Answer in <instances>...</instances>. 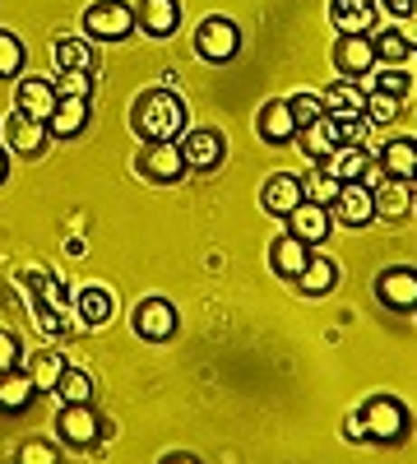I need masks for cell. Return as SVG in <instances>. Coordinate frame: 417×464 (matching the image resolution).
I'll use <instances>...</instances> for the list:
<instances>
[{
	"label": "cell",
	"mask_w": 417,
	"mask_h": 464,
	"mask_svg": "<svg viewBox=\"0 0 417 464\" xmlns=\"http://www.w3.org/2000/svg\"><path fill=\"white\" fill-rule=\"evenodd\" d=\"M135 334L148 343H167L176 334V306L167 297H144L135 306Z\"/></svg>",
	"instance_id": "cell-8"
},
{
	"label": "cell",
	"mask_w": 417,
	"mask_h": 464,
	"mask_svg": "<svg viewBox=\"0 0 417 464\" xmlns=\"http://www.w3.org/2000/svg\"><path fill=\"white\" fill-rule=\"evenodd\" d=\"M24 43L10 33V28H0V80H14V74L24 70Z\"/></svg>",
	"instance_id": "cell-35"
},
{
	"label": "cell",
	"mask_w": 417,
	"mask_h": 464,
	"mask_svg": "<svg viewBox=\"0 0 417 464\" xmlns=\"http://www.w3.org/2000/svg\"><path fill=\"white\" fill-rule=\"evenodd\" d=\"M320 102H325L329 116H338V121H353V116L366 111V89H357V80H344V74H338V84H329L320 93Z\"/></svg>",
	"instance_id": "cell-20"
},
{
	"label": "cell",
	"mask_w": 417,
	"mask_h": 464,
	"mask_svg": "<svg viewBox=\"0 0 417 464\" xmlns=\"http://www.w3.org/2000/svg\"><path fill=\"white\" fill-rule=\"evenodd\" d=\"M375 297H381L390 312H417V269L399 265V269H385L375 279Z\"/></svg>",
	"instance_id": "cell-11"
},
{
	"label": "cell",
	"mask_w": 417,
	"mask_h": 464,
	"mask_svg": "<svg viewBox=\"0 0 417 464\" xmlns=\"http://www.w3.org/2000/svg\"><path fill=\"white\" fill-rule=\"evenodd\" d=\"M344 437H348V441H366V422H362V413H348V418H344Z\"/></svg>",
	"instance_id": "cell-41"
},
{
	"label": "cell",
	"mask_w": 417,
	"mask_h": 464,
	"mask_svg": "<svg viewBox=\"0 0 417 464\" xmlns=\"http://www.w3.org/2000/svg\"><path fill=\"white\" fill-rule=\"evenodd\" d=\"M255 130H260V140L264 144H292L297 140V121H292V107H288V98H274V102H264L260 107V116H255Z\"/></svg>",
	"instance_id": "cell-15"
},
{
	"label": "cell",
	"mask_w": 417,
	"mask_h": 464,
	"mask_svg": "<svg viewBox=\"0 0 417 464\" xmlns=\"http://www.w3.org/2000/svg\"><path fill=\"white\" fill-rule=\"evenodd\" d=\"M61 372H65V358L56 353V348H43V353L33 358V367H28V376H33V385H37V391H56Z\"/></svg>",
	"instance_id": "cell-32"
},
{
	"label": "cell",
	"mask_w": 417,
	"mask_h": 464,
	"mask_svg": "<svg viewBox=\"0 0 417 464\" xmlns=\"http://www.w3.org/2000/svg\"><path fill=\"white\" fill-rule=\"evenodd\" d=\"M56 395L65 404H93V376L80 372V367H65L61 381H56Z\"/></svg>",
	"instance_id": "cell-30"
},
{
	"label": "cell",
	"mask_w": 417,
	"mask_h": 464,
	"mask_svg": "<svg viewBox=\"0 0 417 464\" xmlns=\"http://www.w3.org/2000/svg\"><path fill=\"white\" fill-rule=\"evenodd\" d=\"M334 284H338V265L329 256H316L311 251V260H307V269H301L297 288L307 293V297H325V293H334Z\"/></svg>",
	"instance_id": "cell-27"
},
{
	"label": "cell",
	"mask_w": 417,
	"mask_h": 464,
	"mask_svg": "<svg viewBox=\"0 0 417 464\" xmlns=\"http://www.w3.org/2000/svg\"><path fill=\"white\" fill-rule=\"evenodd\" d=\"M371 200H375V218H385V223H399L412 214V181H399V177H385L371 186Z\"/></svg>",
	"instance_id": "cell-10"
},
{
	"label": "cell",
	"mask_w": 417,
	"mask_h": 464,
	"mask_svg": "<svg viewBox=\"0 0 417 464\" xmlns=\"http://www.w3.org/2000/svg\"><path fill=\"white\" fill-rule=\"evenodd\" d=\"M334 65L344 80H362V74L375 70V47H371V33H338L334 43Z\"/></svg>",
	"instance_id": "cell-7"
},
{
	"label": "cell",
	"mask_w": 417,
	"mask_h": 464,
	"mask_svg": "<svg viewBox=\"0 0 417 464\" xmlns=\"http://www.w3.org/2000/svg\"><path fill=\"white\" fill-rule=\"evenodd\" d=\"M84 33L98 37V43H121V37L135 33V5H126V0H98V5L84 10Z\"/></svg>",
	"instance_id": "cell-3"
},
{
	"label": "cell",
	"mask_w": 417,
	"mask_h": 464,
	"mask_svg": "<svg viewBox=\"0 0 417 464\" xmlns=\"http://www.w3.org/2000/svg\"><path fill=\"white\" fill-rule=\"evenodd\" d=\"M195 52H200L204 61H213V65L232 61V56L242 52V28H237V19L209 14V19L195 28Z\"/></svg>",
	"instance_id": "cell-4"
},
{
	"label": "cell",
	"mask_w": 417,
	"mask_h": 464,
	"mask_svg": "<svg viewBox=\"0 0 417 464\" xmlns=\"http://www.w3.org/2000/svg\"><path fill=\"white\" fill-rule=\"evenodd\" d=\"M14 111L33 116V121H52L56 89H52L47 80H19V89H14Z\"/></svg>",
	"instance_id": "cell-21"
},
{
	"label": "cell",
	"mask_w": 417,
	"mask_h": 464,
	"mask_svg": "<svg viewBox=\"0 0 417 464\" xmlns=\"http://www.w3.org/2000/svg\"><path fill=\"white\" fill-rule=\"evenodd\" d=\"M24 362V343L14 330H0V372H14Z\"/></svg>",
	"instance_id": "cell-40"
},
{
	"label": "cell",
	"mask_w": 417,
	"mask_h": 464,
	"mask_svg": "<svg viewBox=\"0 0 417 464\" xmlns=\"http://www.w3.org/2000/svg\"><path fill=\"white\" fill-rule=\"evenodd\" d=\"M176 144H181L185 168H195V172H213L223 163V153H227V144H223V135L213 126H185L176 135Z\"/></svg>",
	"instance_id": "cell-5"
},
{
	"label": "cell",
	"mask_w": 417,
	"mask_h": 464,
	"mask_svg": "<svg viewBox=\"0 0 417 464\" xmlns=\"http://www.w3.org/2000/svg\"><path fill=\"white\" fill-rule=\"evenodd\" d=\"M19 464H61L52 441H24L19 446Z\"/></svg>",
	"instance_id": "cell-39"
},
{
	"label": "cell",
	"mask_w": 417,
	"mask_h": 464,
	"mask_svg": "<svg viewBox=\"0 0 417 464\" xmlns=\"http://www.w3.org/2000/svg\"><path fill=\"white\" fill-rule=\"evenodd\" d=\"M163 464H200V459H195V455H167Z\"/></svg>",
	"instance_id": "cell-43"
},
{
	"label": "cell",
	"mask_w": 417,
	"mask_h": 464,
	"mask_svg": "<svg viewBox=\"0 0 417 464\" xmlns=\"http://www.w3.org/2000/svg\"><path fill=\"white\" fill-rule=\"evenodd\" d=\"M74 312H80L84 325H107L111 312H117V302H111L107 288H84L80 297H74Z\"/></svg>",
	"instance_id": "cell-28"
},
{
	"label": "cell",
	"mask_w": 417,
	"mask_h": 464,
	"mask_svg": "<svg viewBox=\"0 0 417 464\" xmlns=\"http://www.w3.org/2000/svg\"><path fill=\"white\" fill-rule=\"evenodd\" d=\"M288 107H292V121H297V130H301V126H311V121H320V116H325L320 93H297V98H288Z\"/></svg>",
	"instance_id": "cell-36"
},
{
	"label": "cell",
	"mask_w": 417,
	"mask_h": 464,
	"mask_svg": "<svg viewBox=\"0 0 417 464\" xmlns=\"http://www.w3.org/2000/svg\"><path fill=\"white\" fill-rule=\"evenodd\" d=\"M33 400H37V385H33V376L24 367L0 372V413H24Z\"/></svg>",
	"instance_id": "cell-26"
},
{
	"label": "cell",
	"mask_w": 417,
	"mask_h": 464,
	"mask_svg": "<svg viewBox=\"0 0 417 464\" xmlns=\"http://www.w3.org/2000/svg\"><path fill=\"white\" fill-rule=\"evenodd\" d=\"M329 214L344 223V227H366L375 218L371 186L366 181H344V186H338V196H334V205H329Z\"/></svg>",
	"instance_id": "cell-9"
},
{
	"label": "cell",
	"mask_w": 417,
	"mask_h": 464,
	"mask_svg": "<svg viewBox=\"0 0 417 464\" xmlns=\"http://www.w3.org/2000/svg\"><path fill=\"white\" fill-rule=\"evenodd\" d=\"M139 172H144L148 181H158V186H172V181H181L191 168H185L176 140H158V144H144V153H139Z\"/></svg>",
	"instance_id": "cell-6"
},
{
	"label": "cell",
	"mask_w": 417,
	"mask_h": 464,
	"mask_svg": "<svg viewBox=\"0 0 417 464\" xmlns=\"http://www.w3.org/2000/svg\"><path fill=\"white\" fill-rule=\"evenodd\" d=\"M260 205L270 209V214H279V218H288L301 205V177H292V172L270 177V181H264V190H260Z\"/></svg>",
	"instance_id": "cell-23"
},
{
	"label": "cell",
	"mask_w": 417,
	"mask_h": 464,
	"mask_svg": "<svg viewBox=\"0 0 417 464\" xmlns=\"http://www.w3.org/2000/svg\"><path fill=\"white\" fill-rule=\"evenodd\" d=\"M93 47L84 43V37H61V43H56V65L61 70H89L93 74Z\"/></svg>",
	"instance_id": "cell-31"
},
{
	"label": "cell",
	"mask_w": 417,
	"mask_h": 464,
	"mask_svg": "<svg viewBox=\"0 0 417 464\" xmlns=\"http://www.w3.org/2000/svg\"><path fill=\"white\" fill-rule=\"evenodd\" d=\"M362 422H366V441L381 446H399L408 437V409L394 395H371L362 404Z\"/></svg>",
	"instance_id": "cell-2"
},
{
	"label": "cell",
	"mask_w": 417,
	"mask_h": 464,
	"mask_svg": "<svg viewBox=\"0 0 417 464\" xmlns=\"http://www.w3.org/2000/svg\"><path fill=\"white\" fill-rule=\"evenodd\" d=\"M0 130H5L10 149H14V153H24V159H37V153L47 149V140H52L47 121H33V116H24V111H14Z\"/></svg>",
	"instance_id": "cell-17"
},
{
	"label": "cell",
	"mask_w": 417,
	"mask_h": 464,
	"mask_svg": "<svg viewBox=\"0 0 417 464\" xmlns=\"http://www.w3.org/2000/svg\"><path fill=\"white\" fill-rule=\"evenodd\" d=\"M399 111H403V98H390V93H366V126H394L399 121Z\"/></svg>",
	"instance_id": "cell-34"
},
{
	"label": "cell",
	"mask_w": 417,
	"mask_h": 464,
	"mask_svg": "<svg viewBox=\"0 0 417 464\" xmlns=\"http://www.w3.org/2000/svg\"><path fill=\"white\" fill-rule=\"evenodd\" d=\"M102 432H107V422L98 418L93 404H65L61 409V437L70 446H93Z\"/></svg>",
	"instance_id": "cell-14"
},
{
	"label": "cell",
	"mask_w": 417,
	"mask_h": 464,
	"mask_svg": "<svg viewBox=\"0 0 417 464\" xmlns=\"http://www.w3.org/2000/svg\"><path fill=\"white\" fill-rule=\"evenodd\" d=\"M89 70H61V84H56V98H89Z\"/></svg>",
	"instance_id": "cell-38"
},
{
	"label": "cell",
	"mask_w": 417,
	"mask_h": 464,
	"mask_svg": "<svg viewBox=\"0 0 417 464\" xmlns=\"http://www.w3.org/2000/svg\"><path fill=\"white\" fill-rule=\"evenodd\" d=\"M375 168H381L385 177H399V181H417V140L399 135L381 149V159H375Z\"/></svg>",
	"instance_id": "cell-24"
},
{
	"label": "cell",
	"mask_w": 417,
	"mask_h": 464,
	"mask_svg": "<svg viewBox=\"0 0 417 464\" xmlns=\"http://www.w3.org/2000/svg\"><path fill=\"white\" fill-rule=\"evenodd\" d=\"M297 144H301V153H307L311 163H325L329 153L344 144V126H338V116H320V121H311V126H301L297 130Z\"/></svg>",
	"instance_id": "cell-12"
},
{
	"label": "cell",
	"mask_w": 417,
	"mask_h": 464,
	"mask_svg": "<svg viewBox=\"0 0 417 464\" xmlns=\"http://www.w3.org/2000/svg\"><path fill=\"white\" fill-rule=\"evenodd\" d=\"M408 89H412V80L399 70V65H381L375 70V93H390V98H408Z\"/></svg>",
	"instance_id": "cell-37"
},
{
	"label": "cell",
	"mask_w": 417,
	"mask_h": 464,
	"mask_svg": "<svg viewBox=\"0 0 417 464\" xmlns=\"http://www.w3.org/2000/svg\"><path fill=\"white\" fill-rule=\"evenodd\" d=\"M338 177H329L325 168H311L307 177H301V200H316V205H334V196H338Z\"/></svg>",
	"instance_id": "cell-33"
},
{
	"label": "cell",
	"mask_w": 417,
	"mask_h": 464,
	"mask_svg": "<svg viewBox=\"0 0 417 464\" xmlns=\"http://www.w3.org/2000/svg\"><path fill=\"white\" fill-rule=\"evenodd\" d=\"M93 121V107L89 98H56V111H52V121L47 130L61 135V140H74V135H84V126Z\"/></svg>",
	"instance_id": "cell-22"
},
{
	"label": "cell",
	"mask_w": 417,
	"mask_h": 464,
	"mask_svg": "<svg viewBox=\"0 0 417 464\" xmlns=\"http://www.w3.org/2000/svg\"><path fill=\"white\" fill-rule=\"evenodd\" d=\"M412 47H417V43H412Z\"/></svg>",
	"instance_id": "cell-46"
},
{
	"label": "cell",
	"mask_w": 417,
	"mask_h": 464,
	"mask_svg": "<svg viewBox=\"0 0 417 464\" xmlns=\"http://www.w3.org/2000/svg\"><path fill=\"white\" fill-rule=\"evenodd\" d=\"M412 209H417V205H412Z\"/></svg>",
	"instance_id": "cell-45"
},
{
	"label": "cell",
	"mask_w": 417,
	"mask_h": 464,
	"mask_svg": "<svg viewBox=\"0 0 417 464\" xmlns=\"http://www.w3.org/2000/svg\"><path fill=\"white\" fill-rule=\"evenodd\" d=\"M371 47H375V65H403V61L412 56V43H408L403 33H394V28L375 33V37H371Z\"/></svg>",
	"instance_id": "cell-29"
},
{
	"label": "cell",
	"mask_w": 417,
	"mask_h": 464,
	"mask_svg": "<svg viewBox=\"0 0 417 464\" xmlns=\"http://www.w3.org/2000/svg\"><path fill=\"white\" fill-rule=\"evenodd\" d=\"M375 14H381L375 0H329V19L338 33H366L375 24Z\"/></svg>",
	"instance_id": "cell-25"
},
{
	"label": "cell",
	"mask_w": 417,
	"mask_h": 464,
	"mask_svg": "<svg viewBox=\"0 0 417 464\" xmlns=\"http://www.w3.org/2000/svg\"><path fill=\"white\" fill-rule=\"evenodd\" d=\"M130 130L144 144H158V140H176L185 130V107L172 89H148L139 93V102L130 107Z\"/></svg>",
	"instance_id": "cell-1"
},
{
	"label": "cell",
	"mask_w": 417,
	"mask_h": 464,
	"mask_svg": "<svg viewBox=\"0 0 417 464\" xmlns=\"http://www.w3.org/2000/svg\"><path fill=\"white\" fill-rule=\"evenodd\" d=\"M135 28H144L148 37H172L181 28V0H139Z\"/></svg>",
	"instance_id": "cell-16"
},
{
	"label": "cell",
	"mask_w": 417,
	"mask_h": 464,
	"mask_svg": "<svg viewBox=\"0 0 417 464\" xmlns=\"http://www.w3.org/2000/svg\"><path fill=\"white\" fill-rule=\"evenodd\" d=\"M5 177H10V153L0 149V181H5Z\"/></svg>",
	"instance_id": "cell-44"
},
{
	"label": "cell",
	"mask_w": 417,
	"mask_h": 464,
	"mask_svg": "<svg viewBox=\"0 0 417 464\" xmlns=\"http://www.w3.org/2000/svg\"><path fill=\"white\" fill-rule=\"evenodd\" d=\"M385 14H417V0H385Z\"/></svg>",
	"instance_id": "cell-42"
},
{
	"label": "cell",
	"mask_w": 417,
	"mask_h": 464,
	"mask_svg": "<svg viewBox=\"0 0 417 464\" xmlns=\"http://www.w3.org/2000/svg\"><path fill=\"white\" fill-rule=\"evenodd\" d=\"M320 168H325L329 177H338V181H366V177L375 172V159H371L362 144H338Z\"/></svg>",
	"instance_id": "cell-18"
},
{
	"label": "cell",
	"mask_w": 417,
	"mask_h": 464,
	"mask_svg": "<svg viewBox=\"0 0 417 464\" xmlns=\"http://www.w3.org/2000/svg\"><path fill=\"white\" fill-rule=\"evenodd\" d=\"M329 227H334V214H329V205H316V200H301L288 214V232H292V237H301L307 246H320L329 237Z\"/></svg>",
	"instance_id": "cell-13"
},
{
	"label": "cell",
	"mask_w": 417,
	"mask_h": 464,
	"mask_svg": "<svg viewBox=\"0 0 417 464\" xmlns=\"http://www.w3.org/2000/svg\"><path fill=\"white\" fill-rule=\"evenodd\" d=\"M307 260H311V246L301 242V237H292V232H283V237L270 246V265H274V275H279V279H288V284H297V279H301Z\"/></svg>",
	"instance_id": "cell-19"
}]
</instances>
